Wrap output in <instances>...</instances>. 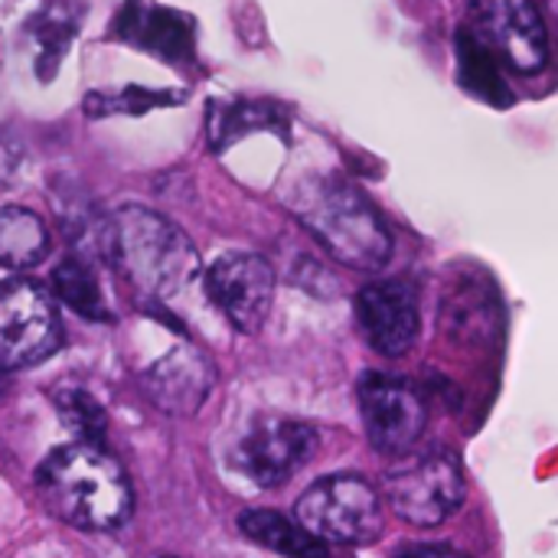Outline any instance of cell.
Listing matches in <instances>:
<instances>
[{"instance_id":"3957f363","label":"cell","mask_w":558,"mask_h":558,"mask_svg":"<svg viewBox=\"0 0 558 558\" xmlns=\"http://www.w3.org/2000/svg\"><path fill=\"white\" fill-rule=\"evenodd\" d=\"M36 487L59 520L92 533L124 526L134 510L121 464L105 454V448L92 445L56 448L36 468Z\"/></svg>"},{"instance_id":"4fadbf2b","label":"cell","mask_w":558,"mask_h":558,"mask_svg":"<svg viewBox=\"0 0 558 558\" xmlns=\"http://www.w3.org/2000/svg\"><path fill=\"white\" fill-rule=\"evenodd\" d=\"M356 317L366 343L379 356H405L418 340V301L402 281H376L356 294Z\"/></svg>"},{"instance_id":"7a4b0ae2","label":"cell","mask_w":558,"mask_h":558,"mask_svg":"<svg viewBox=\"0 0 558 558\" xmlns=\"http://www.w3.org/2000/svg\"><path fill=\"white\" fill-rule=\"evenodd\" d=\"M291 209L330 258L347 268L379 271L392 255V235L373 199L337 173L301 180L291 193Z\"/></svg>"},{"instance_id":"ba28073f","label":"cell","mask_w":558,"mask_h":558,"mask_svg":"<svg viewBox=\"0 0 558 558\" xmlns=\"http://www.w3.org/2000/svg\"><path fill=\"white\" fill-rule=\"evenodd\" d=\"M209 301L239 333H258L275 307V268L258 252H226L206 275Z\"/></svg>"},{"instance_id":"52a82bcc","label":"cell","mask_w":558,"mask_h":558,"mask_svg":"<svg viewBox=\"0 0 558 558\" xmlns=\"http://www.w3.org/2000/svg\"><path fill=\"white\" fill-rule=\"evenodd\" d=\"M356 396H360L366 438L376 451L409 454L415 441L425 435L428 405H425V396L412 383L369 369L363 373Z\"/></svg>"},{"instance_id":"30bf717a","label":"cell","mask_w":558,"mask_h":558,"mask_svg":"<svg viewBox=\"0 0 558 558\" xmlns=\"http://www.w3.org/2000/svg\"><path fill=\"white\" fill-rule=\"evenodd\" d=\"M317 451V432L304 422L268 415L252 422V428L235 445V464L255 487H278L294 477Z\"/></svg>"},{"instance_id":"9a60e30c","label":"cell","mask_w":558,"mask_h":558,"mask_svg":"<svg viewBox=\"0 0 558 558\" xmlns=\"http://www.w3.org/2000/svg\"><path fill=\"white\" fill-rule=\"evenodd\" d=\"M82 23V10L72 0H46L26 23H23V43L33 52V75L46 85L56 78L59 62L65 59L75 33Z\"/></svg>"},{"instance_id":"5b68a950","label":"cell","mask_w":558,"mask_h":558,"mask_svg":"<svg viewBox=\"0 0 558 558\" xmlns=\"http://www.w3.org/2000/svg\"><path fill=\"white\" fill-rule=\"evenodd\" d=\"M389 507L412 526H438L464 504V471L448 448L425 451L392 468L383 481Z\"/></svg>"},{"instance_id":"ac0fdd59","label":"cell","mask_w":558,"mask_h":558,"mask_svg":"<svg viewBox=\"0 0 558 558\" xmlns=\"http://www.w3.org/2000/svg\"><path fill=\"white\" fill-rule=\"evenodd\" d=\"M49 255V229L26 206L0 209V265L3 268H33Z\"/></svg>"},{"instance_id":"277c9868","label":"cell","mask_w":558,"mask_h":558,"mask_svg":"<svg viewBox=\"0 0 558 558\" xmlns=\"http://www.w3.org/2000/svg\"><path fill=\"white\" fill-rule=\"evenodd\" d=\"M298 526L327 546H363L383 530L376 487L360 474H330L311 484L294 504Z\"/></svg>"},{"instance_id":"8fae6325","label":"cell","mask_w":558,"mask_h":558,"mask_svg":"<svg viewBox=\"0 0 558 558\" xmlns=\"http://www.w3.org/2000/svg\"><path fill=\"white\" fill-rule=\"evenodd\" d=\"M108 39L134 46L170 65L196 59V20L157 0H124L111 16Z\"/></svg>"},{"instance_id":"6da1fadb","label":"cell","mask_w":558,"mask_h":558,"mask_svg":"<svg viewBox=\"0 0 558 558\" xmlns=\"http://www.w3.org/2000/svg\"><path fill=\"white\" fill-rule=\"evenodd\" d=\"M114 268L144 294L157 311L199 278V252L190 235L167 216L124 206L105 226V245Z\"/></svg>"},{"instance_id":"7402d4cb","label":"cell","mask_w":558,"mask_h":558,"mask_svg":"<svg viewBox=\"0 0 558 558\" xmlns=\"http://www.w3.org/2000/svg\"><path fill=\"white\" fill-rule=\"evenodd\" d=\"M392 558H464L458 549L451 546H441V543H409V546H399Z\"/></svg>"},{"instance_id":"5bb4252c","label":"cell","mask_w":558,"mask_h":558,"mask_svg":"<svg viewBox=\"0 0 558 558\" xmlns=\"http://www.w3.org/2000/svg\"><path fill=\"white\" fill-rule=\"evenodd\" d=\"M288 111L268 98H213L206 111V137L216 154L229 150L248 134L268 131L288 141Z\"/></svg>"},{"instance_id":"ffe728a7","label":"cell","mask_w":558,"mask_h":558,"mask_svg":"<svg viewBox=\"0 0 558 558\" xmlns=\"http://www.w3.org/2000/svg\"><path fill=\"white\" fill-rule=\"evenodd\" d=\"M186 101L183 88H144V85H121L111 92H88L82 101V111L95 121L111 114H131L141 118L154 108H177Z\"/></svg>"},{"instance_id":"2e32d148","label":"cell","mask_w":558,"mask_h":558,"mask_svg":"<svg viewBox=\"0 0 558 558\" xmlns=\"http://www.w3.org/2000/svg\"><path fill=\"white\" fill-rule=\"evenodd\" d=\"M454 56H458V82L471 95H477L497 108H507L513 101V92L497 65L494 49L471 26H461L454 33Z\"/></svg>"},{"instance_id":"8992f818","label":"cell","mask_w":558,"mask_h":558,"mask_svg":"<svg viewBox=\"0 0 558 558\" xmlns=\"http://www.w3.org/2000/svg\"><path fill=\"white\" fill-rule=\"evenodd\" d=\"M62 347V320L52 298L26 278L0 281V369L46 363Z\"/></svg>"},{"instance_id":"44dd1931","label":"cell","mask_w":558,"mask_h":558,"mask_svg":"<svg viewBox=\"0 0 558 558\" xmlns=\"http://www.w3.org/2000/svg\"><path fill=\"white\" fill-rule=\"evenodd\" d=\"M52 402H56V412H59L62 425L78 438V445H92V448H101L105 445L108 415H105V409L88 392L65 389V392H56Z\"/></svg>"},{"instance_id":"9c48e42d","label":"cell","mask_w":558,"mask_h":558,"mask_svg":"<svg viewBox=\"0 0 558 558\" xmlns=\"http://www.w3.org/2000/svg\"><path fill=\"white\" fill-rule=\"evenodd\" d=\"M474 33L497 46L520 75H539L549 62V33L536 0H468Z\"/></svg>"},{"instance_id":"603a6c76","label":"cell","mask_w":558,"mask_h":558,"mask_svg":"<svg viewBox=\"0 0 558 558\" xmlns=\"http://www.w3.org/2000/svg\"><path fill=\"white\" fill-rule=\"evenodd\" d=\"M160 558H173V556H160Z\"/></svg>"},{"instance_id":"d6986e66","label":"cell","mask_w":558,"mask_h":558,"mask_svg":"<svg viewBox=\"0 0 558 558\" xmlns=\"http://www.w3.org/2000/svg\"><path fill=\"white\" fill-rule=\"evenodd\" d=\"M52 291L69 311H75V314H82L88 320H101V324L111 320V311L105 304L98 275L92 271V265L85 258H78V255L62 258L56 265V271H52Z\"/></svg>"},{"instance_id":"e0dca14e","label":"cell","mask_w":558,"mask_h":558,"mask_svg":"<svg viewBox=\"0 0 558 558\" xmlns=\"http://www.w3.org/2000/svg\"><path fill=\"white\" fill-rule=\"evenodd\" d=\"M239 530L252 543H258V546L284 558H330L327 543L314 539L311 533H304L298 523H291L288 517H281L275 510H242Z\"/></svg>"},{"instance_id":"7c38bea8","label":"cell","mask_w":558,"mask_h":558,"mask_svg":"<svg viewBox=\"0 0 558 558\" xmlns=\"http://www.w3.org/2000/svg\"><path fill=\"white\" fill-rule=\"evenodd\" d=\"M141 386L154 409L173 418H190L206 405L216 386V366L199 347L177 343L141 373Z\"/></svg>"}]
</instances>
